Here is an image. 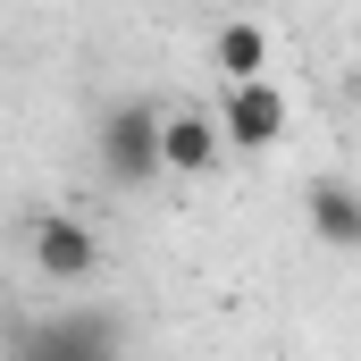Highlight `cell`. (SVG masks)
<instances>
[{"label": "cell", "instance_id": "6da1fadb", "mask_svg": "<svg viewBox=\"0 0 361 361\" xmlns=\"http://www.w3.org/2000/svg\"><path fill=\"white\" fill-rule=\"evenodd\" d=\"M92 152H101V177L109 185H152L160 177V109L152 101H118V109H101V135H92Z\"/></svg>", "mask_w": 361, "mask_h": 361}, {"label": "cell", "instance_id": "3957f363", "mask_svg": "<svg viewBox=\"0 0 361 361\" xmlns=\"http://www.w3.org/2000/svg\"><path fill=\"white\" fill-rule=\"evenodd\" d=\"M219 160H227V135H219V109L210 101H177V109H160V177H219Z\"/></svg>", "mask_w": 361, "mask_h": 361}, {"label": "cell", "instance_id": "7a4b0ae2", "mask_svg": "<svg viewBox=\"0 0 361 361\" xmlns=\"http://www.w3.org/2000/svg\"><path fill=\"white\" fill-rule=\"evenodd\" d=\"M219 135H227V152H277L286 143V126H294V109H286V92H277V76H244V85H219Z\"/></svg>", "mask_w": 361, "mask_h": 361}, {"label": "cell", "instance_id": "277c9868", "mask_svg": "<svg viewBox=\"0 0 361 361\" xmlns=\"http://www.w3.org/2000/svg\"><path fill=\"white\" fill-rule=\"evenodd\" d=\"M25 261H34V277H51V286H92L101 277V235H92L85 219H68V210H42L25 227Z\"/></svg>", "mask_w": 361, "mask_h": 361}, {"label": "cell", "instance_id": "8992f818", "mask_svg": "<svg viewBox=\"0 0 361 361\" xmlns=\"http://www.w3.org/2000/svg\"><path fill=\"white\" fill-rule=\"evenodd\" d=\"M269 59H277V42H269L261 17H219V25H210V76H219V85L269 76Z\"/></svg>", "mask_w": 361, "mask_h": 361}, {"label": "cell", "instance_id": "5b68a950", "mask_svg": "<svg viewBox=\"0 0 361 361\" xmlns=\"http://www.w3.org/2000/svg\"><path fill=\"white\" fill-rule=\"evenodd\" d=\"M302 227H311L328 252H361V185L353 177H311V193H302Z\"/></svg>", "mask_w": 361, "mask_h": 361}]
</instances>
